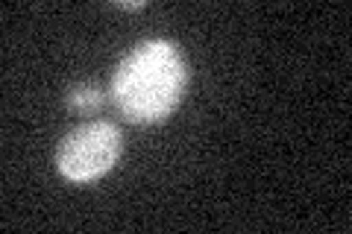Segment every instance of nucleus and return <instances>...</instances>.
Returning a JSON list of instances; mask_svg holds the SVG:
<instances>
[{
    "mask_svg": "<svg viewBox=\"0 0 352 234\" xmlns=\"http://www.w3.org/2000/svg\"><path fill=\"white\" fill-rule=\"evenodd\" d=\"M188 71L176 44L156 38L138 44L124 62L109 85L115 106L129 124H159L182 103Z\"/></svg>",
    "mask_w": 352,
    "mask_h": 234,
    "instance_id": "nucleus-1",
    "label": "nucleus"
},
{
    "mask_svg": "<svg viewBox=\"0 0 352 234\" xmlns=\"http://www.w3.org/2000/svg\"><path fill=\"white\" fill-rule=\"evenodd\" d=\"M124 138L120 129L109 120L82 124L65 135L56 152V167L71 182H94L115 167Z\"/></svg>",
    "mask_w": 352,
    "mask_h": 234,
    "instance_id": "nucleus-2",
    "label": "nucleus"
},
{
    "mask_svg": "<svg viewBox=\"0 0 352 234\" xmlns=\"http://www.w3.org/2000/svg\"><path fill=\"white\" fill-rule=\"evenodd\" d=\"M106 103V91L100 82H82V85H74L71 94H68V106L80 115H94L100 111Z\"/></svg>",
    "mask_w": 352,
    "mask_h": 234,
    "instance_id": "nucleus-3",
    "label": "nucleus"
},
{
    "mask_svg": "<svg viewBox=\"0 0 352 234\" xmlns=\"http://www.w3.org/2000/svg\"><path fill=\"white\" fill-rule=\"evenodd\" d=\"M120 9H141V6H144V3H118Z\"/></svg>",
    "mask_w": 352,
    "mask_h": 234,
    "instance_id": "nucleus-4",
    "label": "nucleus"
}]
</instances>
